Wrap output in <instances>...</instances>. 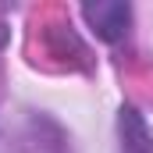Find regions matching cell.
Returning a JSON list of instances; mask_svg holds the SVG:
<instances>
[{
    "instance_id": "1",
    "label": "cell",
    "mask_w": 153,
    "mask_h": 153,
    "mask_svg": "<svg viewBox=\"0 0 153 153\" xmlns=\"http://www.w3.org/2000/svg\"><path fill=\"white\" fill-rule=\"evenodd\" d=\"M89 29L107 43H117V39L128 36V25H132V7L121 4V0H96V4H85L82 7Z\"/></svg>"
}]
</instances>
